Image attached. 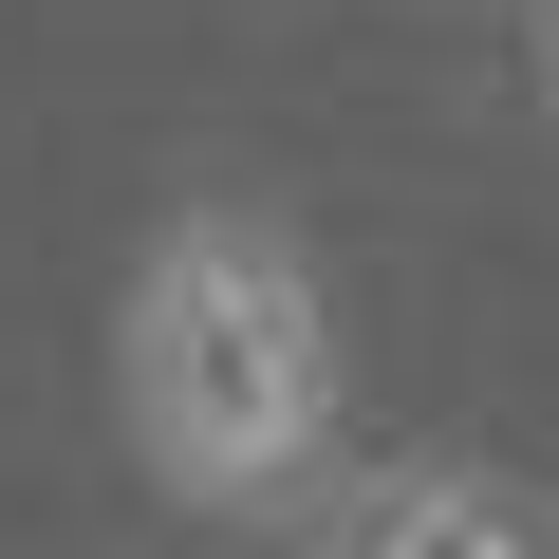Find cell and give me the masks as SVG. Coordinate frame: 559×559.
<instances>
[{
  "label": "cell",
  "mask_w": 559,
  "mask_h": 559,
  "mask_svg": "<svg viewBox=\"0 0 559 559\" xmlns=\"http://www.w3.org/2000/svg\"><path fill=\"white\" fill-rule=\"evenodd\" d=\"M112 429L168 503H299L336 448V299L299 224L187 205L150 224L131 299H112Z\"/></svg>",
  "instance_id": "obj_1"
},
{
  "label": "cell",
  "mask_w": 559,
  "mask_h": 559,
  "mask_svg": "<svg viewBox=\"0 0 559 559\" xmlns=\"http://www.w3.org/2000/svg\"><path fill=\"white\" fill-rule=\"evenodd\" d=\"M318 559H540V522L485 485V466H392L318 522Z\"/></svg>",
  "instance_id": "obj_2"
},
{
  "label": "cell",
  "mask_w": 559,
  "mask_h": 559,
  "mask_svg": "<svg viewBox=\"0 0 559 559\" xmlns=\"http://www.w3.org/2000/svg\"><path fill=\"white\" fill-rule=\"evenodd\" d=\"M540 94H559V0H540Z\"/></svg>",
  "instance_id": "obj_3"
}]
</instances>
